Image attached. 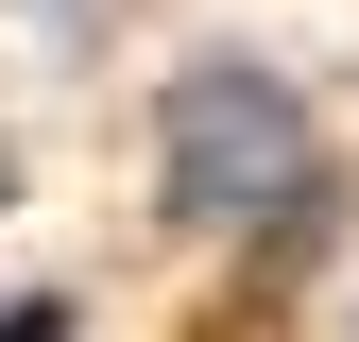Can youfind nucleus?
<instances>
[{
  "mask_svg": "<svg viewBox=\"0 0 359 342\" xmlns=\"http://www.w3.org/2000/svg\"><path fill=\"white\" fill-rule=\"evenodd\" d=\"M154 137H171V205L189 223H274V205H308V103L274 69H240V52L171 69Z\"/></svg>",
  "mask_w": 359,
  "mask_h": 342,
  "instance_id": "obj_1",
  "label": "nucleus"
},
{
  "mask_svg": "<svg viewBox=\"0 0 359 342\" xmlns=\"http://www.w3.org/2000/svg\"><path fill=\"white\" fill-rule=\"evenodd\" d=\"M0 342H69V308H52V291H34V308H18V325H0Z\"/></svg>",
  "mask_w": 359,
  "mask_h": 342,
  "instance_id": "obj_2",
  "label": "nucleus"
}]
</instances>
